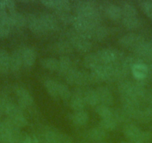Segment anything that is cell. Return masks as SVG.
I'll use <instances>...</instances> for the list:
<instances>
[{"label":"cell","mask_w":152,"mask_h":143,"mask_svg":"<svg viewBox=\"0 0 152 143\" xmlns=\"http://www.w3.org/2000/svg\"><path fill=\"white\" fill-rule=\"evenodd\" d=\"M66 80L69 84L75 85H86L93 83L90 73L75 68H72L67 72Z\"/></svg>","instance_id":"obj_1"},{"label":"cell","mask_w":152,"mask_h":143,"mask_svg":"<svg viewBox=\"0 0 152 143\" xmlns=\"http://www.w3.org/2000/svg\"><path fill=\"white\" fill-rule=\"evenodd\" d=\"M102 64L121 62L125 56L121 51L116 49H102L96 52Z\"/></svg>","instance_id":"obj_2"},{"label":"cell","mask_w":152,"mask_h":143,"mask_svg":"<svg viewBox=\"0 0 152 143\" xmlns=\"http://www.w3.org/2000/svg\"><path fill=\"white\" fill-rule=\"evenodd\" d=\"M69 43L73 48H75L81 52H88L92 48V43L87 39L84 38L78 32H72L69 35Z\"/></svg>","instance_id":"obj_3"},{"label":"cell","mask_w":152,"mask_h":143,"mask_svg":"<svg viewBox=\"0 0 152 143\" xmlns=\"http://www.w3.org/2000/svg\"><path fill=\"white\" fill-rule=\"evenodd\" d=\"M144 37L141 34L136 33H128L119 39V43L123 47L135 49L137 46L145 42Z\"/></svg>","instance_id":"obj_4"},{"label":"cell","mask_w":152,"mask_h":143,"mask_svg":"<svg viewBox=\"0 0 152 143\" xmlns=\"http://www.w3.org/2000/svg\"><path fill=\"white\" fill-rule=\"evenodd\" d=\"M99 8H102L105 12L109 19L112 20H118L122 17V9L117 5L110 2H104L102 5L100 4Z\"/></svg>","instance_id":"obj_5"},{"label":"cell","mask_w":152,"mask_h":143,"mask_svg":"<svg viewBox=\"0 0 152 143\" xmlns=\"http://www.w3.org/2000/svg\"><path fill=\"white\" fill-rule=\"evenodd\" d=\"M15 93L18 98L19 106L21 108L29 107L33 104V97L26 88L18 86L15 88Z\"/></svg>","instance_id":"obj_6"},{"label":"cell","mask_w":152,"mask_h":143,"mask_svg":"<svg viewBox=\"0 0 152 143\" xmlns=\"http://www.w3.org/2000/svg\"><path fill=\"white\" fill-rule=\"evenodd\" d=\"M41 3L48 8H53L56 11L69 12L72 5L67 0H43Z\"/></svg>","instance_id":"obj_7"},{"label":"cell","mask_w":152,"mask_h":143,"mask_svg":"<svg viewBox=\"0 0 152 143\" xmlns=\"http://www.w3.org/2000/svg\"><path fill=\"white\" fill-rule=\"evenodd\" d=\"M26 17L28 26L33 33L40 34H43L46 31L39 17L32 14H27Z\"/></svg>","instance_id":"obj_8"},{"label":"cell","mask_w":152,"mask_h":143,"mask_svg":"<svg viewBox=\"0 0 152 143\" xmlns=\"http://www.w3.org/2000/svg\"><path fill=\"white\" fill-rule=\"evenodd\" d=\"M44 138L46 143H66L69 141L65 134H61L59 131L53 129L46 131L44 134Z\"/></svg>","instance_id":"obj_9"},{"label":"cell","mask_w":152,"mask_h":143,"mask_svg":"<svg viewBox=\"0 0 152 143\" xmlns=\"http://www.w3.org/2000/svg\"><path fill=\"white\" fill-rule=\"evenodd\" d=\"M134 52L137 57L142 61L144 59L149 60L152 53V41L143 42L134 49Z\"/></svg>","instance_id":"obj_10"},{"label":"cell","mask_w":152,"mask_h":143,"mask_svg":"<svg viewBox=\"0 0 152 143\" xmlns=\"http://www.w3.org/2000/svg\"><path fill=\"white\" fill-rule=\"evenodd\" d=\"M42 24L46 31H55L58 28L57 17L51 14L44 13L39 17Z\"/></svg>","instance_id":"obj_11"},{"label":"cell","mask_w":152,"mask_h":143,"mask_svg":"<svg viewBox=\"0 0 152 143\" xmlns=\"http://www.w3.org/2000/svg\"><path fill=\"white\" fill-rule=\"evenodd\" d=\"M123 132L127 138L132 140L134 142H138L142 131L137 125L134 124H128L124 127Z\"/></svg>","instance_id":"obj_12"},{"label":"cell","mask_w":152,"mask_h":143,"mask_svg":"<svg viewBox=\"0 0 152 143\" xmlns=\"http://www.w3.org/2000/svg\"><path fill=\"white\" fill-rule=\"evenodd\" d=\"M21 49L23 65L26 67H31L34 65L36 61V51L31 47H23Z\"/></svg>","instance_id":"obj_13"},{"label":"cell","mask_w":152,"mask_h":143,"mask_svg":"<svg viewBox=\"0 0 152 143\" xmlns=\"http://www.w3.org/2000/svg\"><path fill=\"white\" fill-rule=\"evenodd\" d=\"M96 92L99 96V101L102 104L109 106L113 103V96L110 90L104 86H101L96 89Z\"/></svg>","instance_id":"obj_14"},{"label":"cell","mask_w":152,"mask_h":143,"mask_svg":"<svg viewBox=\"0 0 152 143\" xmlns=\"http://www.w3.org/2000/svg\"><path fill=\"white\" fill-rule=\"evenodd\" d=\"M118 90L121 94V96H132L137 98L135 97V82L130 81H122L118 85Z\"/></svg>","instance_id":"obj_15"},{"label":"cell","mask_w":152,"mask_h":143,"mask_svg":"<svg viewBox=\"0 0 152 143\" xmlns=\"http://www.w3.org/2000/svg\"><path fill=\"white\" fill-rule=\"evenodd\" d=\"M23 65L22 49H17L10 56V69L13 72H18Z\"/></svg>","instance_id":"obj_16"},{"label":"cell","mask_w":152,"mask_h":143,"mask_svg":"<svg viewBox=\"0 0 152 143\" xmlns=\"http://www.w3.org/2000/svg\"><path fill=\"white\" fill-rule=\"evenodd\" d=\"M131 72L137 81H144L148 77V67L144 63H139L131 69Z\"/></svg>","instance_id":"obj_17"},{"label":"cell","mask_w":152,"mask_h":143,"mask_svg":"<svg viewBox=\"0 0 152 143\" xmlns=\"http://www.w3.org/2000/svg\"><path fill=\"white\" fill-rule=\"evenodd\" d=\"M9 19L10 22H11V26H16V27H23L27 24V21H26V17L21 13L18 12V11H15V10H12L10 11L9 14Z\"/></svg>","instance_id":"obj_18"},{"label":"cell","mask_w":152,"mask_h":143,"mask_svg":"<svg viewBox=\"0 0 152 143\" xmlns=\"http://www.w3.org/2000/svg\"><path fill=\"white\" fill-rule=\"evenodd\" d=\"M51 49L52 52H55V53L64 54V55H65L66 54L72 52L73 46H72L69 42L60 41L52 44Z\"/></svg>","instance_id":"obj_19"},{"label":"cell","mask_w":152,"mask_h":143,"mask_svg":"<svg viewBox=\"0 0 152 143\" xmlns=\"http://www.w3.org/2000/svg\"><path fill=\"white\" fill-rule=\"evenodd\" d=\"M86 104H87L84 100V96L81 93H75L73 95V96H72L71 100H70V107L75 111L84 110Z\"/></svg>","instance_id":"obj_20"},{"label":"cell","mask_w":152,"mask_h":143,"mask_svg":"<svg viewBox=\"0 0 152 143\" xmlns=\"http://www.w3.org/2000/svg\"><path fill=\"white\" fill-rule=\"evenodd\" d=\"M72 69V61L67 55H62L58 60V72L60 75H66Z\"/></svg>","instance_id":"obj_21"},{"label":"cell","mask_w":152,"mask_h":143,"mask_svg":"<svg viewBox=\"0 0 152 143\" xmlns=\"http://www.w3.org/2000/svg\"><path fill=\"white\" fill-rule=\"evenodd\" d=\"M71 120L73 123L78 126L84 125L88 122L89 115L84 110H80V111H75L71 116Z\"/></svg>","instance_id":"obj_22"},{"label":"cell","mask_w":152,"mask_h":143,"mask_svg":"<svg viewBox=\"0 0 152 143\" xmlns=\"http://www.w3.org/2000/svg\"><path fill=\"white\" fill-rule=\"evenodd\" d=\"M84 98L85 100L86 104L93 107L98 106L99 103L100 102L97 92L93 89H88L87 90H86L84 94Z\"/></svg>","instance_id":"obj_23"},{"label":"cell","mask_w":152,"mask_h":143,"mask_svg":"<svg viewBox=\"0 0 152 143\" xmlns=\"http://www.w3.org/2000/svg\"><path fill=\"white\" fill-rule=\"evenodd\" d=\"M84 64L87 68L93 69L96 66L102 64L97 53L87 54L84 58Z\"/></svg>","instance_id":"obj_24"},{"label":"cell","mask_w":152,"mask_h":143,"mask_svg":"<svg viewBox=\"0 0 152 143\" xmlns=\"http://www.w3.org/2000/svg\"><path fill=\"white\" fill-rule=\"evenodd\" d=\"M10 56L6 50H0V72L3 73H6L10 69Z\"/></svg>","instance_id":"obj_25"},{"label":"cell","mask_w":152,"mask_h":143,"mask_svg":"<svg viewBox=\"0 0 152 143\" xmlns=\"http://www.w3.org/2000/svg\"><path fill=\"white\" fill-rule=\"evenodd\" d=\"M137 121L142 123H148L152 121V107L148 106L140 109L137 117Z\"/></svg>","instance_id":"obj_26"},{"label":"cell","mask_w":152,"mask_h":143,"mask_svg":"<svg viewBox=\"0 0 152 143\" xmlns=\"http://www.w3.org/2000/svg\"><path fill=\"white\" fill-rule=\"evenodd\" d=\"M92 39L97 40H102L107 37L108 29L106 27L102 26H98L92 29Z\"/></svg>","instance_id":"obj_27"},{"label":"cell","mask_w":152,"mask_h":143,"mask_svg":"<svg viewBox=\"0 0 152 143\" xmlns=\"http://www.w3.org/2000/svg\"><path fill=\"white\" fill-rule=\"evenodd\" d=\"M87 135L89 138L93 141H101L105 138L106 132L104 130L99 127V128H93L90 129L87 133Z\"/></svg>","instance_id":"obj_28"},{"label":"cell","mask_w":152,"mask_h":143,"mask_svg":"<svg viewBox=\"0 0 152 143\" xmlns=\"http://www.w3.org/2000/svg\"><path fill=\"white\" fill-rule=\"evenodd\" d=\"M40 64L43 68L50 71H55L58 68V60L54 58H45L40 61Z\"/></svg>","instance_id":"obj_29"},{"label":"cell","mask_w":152,"mask_h":143,"mask_svg":"<svg viewBox=\"0 0 152 143\" xmlns=\"http://www.w3.org/2000/svg\"><path fill=\"white\" fill-rule=\"evenodd\" d=\"M45 87L52 97H58V83L52 79H47L44 82Z\"/></svg>","instance_id":"obj_30"},{"label":"cell","mask_w":152,"mask_h":143,"mask_svg":"<svg viewBox=\"0 0 152 143\" xmlns=\"http://www.w3.org/2000/svg\"><path fill=\"white\" fill-rule=\"evenodd\" d=\"M120 8L122 9V15H124V17H136L137 16V8L130 2H123Z\"/></svg>","instance_id":"obj_31"},{"label":"cell","mask_w":152,"mask_h":143,"mask_svg":"<svg viewBox=\"0 0 152 143\" xmlns=\"http://www.w3.org/2000/svg\"><path fill=\"white\" fill-rule=\"evenodd\" d=\"M122 23L128 29H134L140 26V20L136 17H124L122 19Z\"/></svg>","instance_id":"obj_32"},{"label":"cell","mask_w":152,"mask_h":143,"mask_svg":"<svg viewBox=\"0 0 152 143\" xmlns=\"http://www.w3.org/2000/svg\"><path fill=\"white\" fill-rule=\"evenodd\" d=\"M10 121L11 122V123L14 125L17 128H23V127H26L28 125V121L26 119V118L25 117V116L23 115V113H19V114L16 115V116H13L11 118H8Z\"/></svg>","instance_id":"obj_33"},{"label":"cell","mask_w":152,"mask_h":143,"mask_svg":"<svg viewBox=\"0 0 152 143\" xmlns=\"http://www.w3.org/2000/svg\"><path fill=\"white\" fill-rule=\"evenodd\" d=\"M96 110L98 114L102 118V119L113 118V110L108 106L104 104L98 105Z\"/></svg>","instance_id":"obj_34"},{"label":"cell","mask_w":152,"mask_h":143,"mask_svg":"<svg viewBox=\"0 0 152 143\" xmlns=\"http://www.w3.org/2000/svg\"><path fill=\"white\" fill-rule=\"evenodd\" d=\"M118 122L113 118L102 119L99 123V127L104 131H113L117 126Z\"/></svg>","instance_id":"obj_35"},{"label":"cell","mask_w":152,"mask_h":143,"mask_svg":"<svg viewBox=\"0 0 152 143\" xmlns=\"http://www.w3.org/2000/svg\"><path fill=\"white\" fill-rule=\"evenodd\" d=\"M58 96L64 100H68L71 97V92L66 84L58 83Z\"/></svg>","instance_id":"obj_36"},{"label":"cell","mask_w":152,"mask_h":143,"mask_svg":"<svg viewBox=\"0 0 152 143\" xmlns=\"http://www.w3.org/2000/svg\"><path fill=\"white\" fill-rule=\"evenodd\" d=\"M140 5L145 15L151 20H152V1H150V0L142 1Z\"/></svg>","instance_id":"obj_37"},{"label":"cell","mask_w":152,"mask_h":143,"mask_svg":"<svg viewBox=\"0 0 152 143\" xmlns=\"http://www.w3.org/2000/svg\"><path fill=\"white\" fill-rule=\"evenodd\" d=\"M57 17L64 23H71L72 20V15L69 14V12H65V11H56Z\"/></svg>","instance_id":"obj_38"},{"label":"cell","mask_w":152,"mask_h":143,"mask_svg":"<svg viewBox=\"0 0 152 143\" xmlns=\"http://www.w3.org/2000/svg\"><path fill=\"white\" fill-rule=\"evenodd\" d=\"M11 26L8 23H0V37H7L10 33Z\"/></svg>","instance_id":"obj_39"},{"label":"cell","mask_w":152,"mask_h":143,"mask_svg":"<svg viewBox=\"0 0 152 143\" xmlns=\"http://www.w3.org/2000/svg\"><path fill=\"white\" fill-rule=\"evenodd\" d=\"M152 138L151 133L148 132V131H142L140 136V139H139L138 143H145L148 142L150 141Z\"/></svg>","instance_id":"obj_40"},{"label":"cell","mask_w":152,"mask_h":143,"mask_svg":"<svg viewBox=\"0 0 152 143\" xmlns=\"http://www.w3.org/2000/svg\"><path fill=\"white\" fill-rule=\"evenodd\" d=\"M145 101H147L149 106L152 107V87L146 91V96Z\"/></svg>","instance_id":"obj_41"},{"label":"cell","mask_w":152,"mask_h":143,"mask_svg":"<svg viewBox=\"0 0 152 143\" xmlns=\"http://www.w3.org/2000/svg\"><path fill=\"white\" fill-rule=\"evenodd\" d=\"M22 143H40L35 136H26Z\"/></svg>","instance_id":"obj_42"},{"label":"cell","mask_w":152,"mask_h":143,"mask_svg":"<svg viewBox=\"0 0 152 143\" xmlns=\"http://www.w3.org/2000/svg\"><path fill=\"white\" fill-rule=\"evenodd\" d=\"M5 8H9L10 11L14 10V8H15V3H14V1H12V0H5Z\"/></svg>","instance_id":"obj_43"},{"label":"cell","mask_w":152,"mask_h":143,"mask_svg":"<svg viewBox=\"0 0 152 143\" xmlns=\"http://www.w3.org/2000/svg\"><path fill=\"white\" fill-rule=\"evenodd\" d=\"M148 67V77L147 78H152V62L148 64H146Z\"/></svg>","instance_id":"obj_44"},{"label":"cell","mask_w":152,"mask_h":143,"mask_svg":"<svg viewBox=\"0 0 152 143\" xmlns=\"http://www.w3.org/2000/svg\"><path fill=\"white\" fill-rule=\"evenodd\" d=\"M5 9V0H0V11Z\"/></svg>","instance_id":"obj_45"},{"label":"cell","mask_w":152,"mask_h":143,"mask_svg":"<svg viewBox=\"0 0 152 143\" xmlns=\"http://www.w3.org/2000/svg\"><path fill=\"white\" fill-rule=\"evenodd\" d=\"M149 61H151L152 62V53H151V55L150 58H149Z\"/></svg>","instance_id":"obj_46"},{"label":"cell","mask_w":152,"mask_h":143,"mask_svg":"<svg viewBox=\"0 0 152 143\" xmlns=\"http://www.w3.org/2000/svg\"><path fill=\"white\" fill-rule=\"evenodd\" d=\"M66 143H73V142H70V141H68V142H66Z\"/></svg>","instance_id":"obj_47"},{"label":"cell","mask_w":152,"mask_h":143,"mask_svg":"<svg viewBox=\"0 0 152 143\" xmlns=\"http://www.w3.org/2000/svg\"><path fill=\"white\" fill-rule=\"evenodd\" d=\"M2 113V110H1V107H0V114H1Z\"/></svg>","instance_id":"obj_48"},{"label":"cell","mask_w":152,"mask_h":143,"mask_svg":"<svg viewBox=\"0 0 152 143\" xmlns=\"http://www.w3.org/2000/svg\"><path fill=\"white\" fill-rule=\"evenodd\" d=\"M122 143H138V142H122Z\"/></svg>","instance_id":"obj_49"}]
</instances>
